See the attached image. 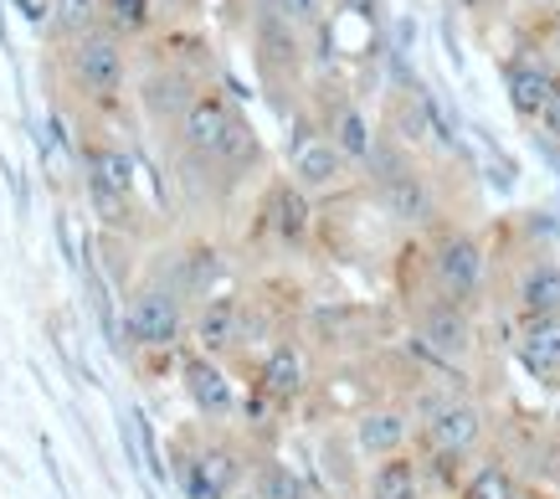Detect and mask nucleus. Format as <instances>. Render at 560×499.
<instances>
[{"mask_svg":"<svg viewBox=\"0 0 560 499\" xmlns=\"http://www.w3.org/2000/svg\"><path fill=\"white\" fill-rule=\"evenodd\" d=\"M171 144L190 181H206V186L221 190L237 186L242 175L257 171V160H262V144H257L247 114L221 88H206L190 104V114L171 129Z\"/></svg>","mask_w":560,"mask_h":499,"instance_id":"obj_1","label":"nucleus"},{"mask_svg":"<svg viewBox=\"0 0 560 499\" xmlns=\"http://www.w3.org/2000/svg\"><path fill=\"white\" fill-rule=\"evenodd\" d=\"M422 274H427L422 293H438V299L478 310L483 293L493 289V253L474 227L442 222L422 237Z\"/></svg>","mask_w":560,"mask_h":499,"instance_id":"obj_2","label":"nucleus"},{"mask_svg":"<svg viewBox=\"0 0 560 499\" xmlns=\"http://www.w3.org/2000/svg\"><path fill=\"white\" fill-rule=\"evenodd\" d=\"M489 407L468 392H453L442 402L432 417H422V428H417V448H422V474H442V479H458L468 474L474 459H483V448H489Z\"/></svg>","mask_w":560,"mask_h":499,"instance_id":"obj_3","label":"nucleus"},{"mask_svg":"<svg viewBox=\"0 0 560 499\" xmlns=\"http://www.w3.org/2000/svg\"><path fill=\"white\" fill-rule=\"evenodd\" d=\"M124 340L139 356H175L190 340V304L160 274H144L124 304Z\"/></svg>","mask_w":560,"mask_h":499,"instance_id":"obj_4","label":"nucleus"},{"mask_svg":"<svg viewBox=\"0 0 560 499\" xmlns=\"http://www.w3.org/2000/svg\"><path fill=\"white\" fill-rule=\"evenodd\" d=\"M57 72L83 104H114L129 88V42L114 36L108 26L72 36L57 47Z\"/></svg>","mask_w":560,"mask_h":499,"instance_id":"obj_5","label":"nucleus"},{"mask_svg":"<svg viewBox=\"0 0 560 499\" xmlns=\"http://www.w3.org/2000/svg\"><path fill=\"white\" fill-rule=\"evenodd\" d=\"M411 350L427 365L463 371L478 356V314L468 304L438 299V293H417L411 299Z\"/></svg>","mask_w":560,"mask_h":499,"instance_id":"obj_6","label":"nucleus"},{"mask_svg":"<svg viewBox=\"0 0 560 499\" xmlns=\"http://www.w3.org/2000/svg\"><path fill=\"white\" fill-rule=\"evenodd\" d=\"M355 175H360V165L345 155L314 119H304L289 135V181L304 190V196H314V201H319V196H340Z\"/></svg>","mask_w":560,"mask_h":499,"instance_id":"obj_7","label":"nucleus"},{"mask_svg":"<svg viewBox=\"0 0 560 499\" xmlns=\"http://www.w3.org/2000/svg\"><path fill=\"white\" fill-rule=\"evenodd\" d=\"M371 196H375V207H381V217H390V222L407 227V232H422V237L432 232V227H442V217H447L438 175L427 171L422 160L407 165V171L386 175V181H375Z\"/></svg>","mask_w":560,"mask_h":499,"instance_id":"obj_8","label":"nucleus"},{"mask_svg":"<svg viewBox=\"0 0 560 499\" xmlns=\"http://www.w3.org/2000/svg\"><path fill=\"white\" fill-rule=\"evenodd\" d=\"M253 62H257V72H262V83H268L272 93L299 88L304 83V68H308V36L299 32V26H289L283 16H272L268 5H257Z\"/></svg>","mask_w":560,"mask_h":499,"instance_id":"obj_9","label":"nucleus"},{"mask_svg":"<svg viewBox=\"0 0 560 499\" xmlns=\"http://www.w3.org/2000/svg\"><path fill=\"white\" fill-rule=\"evenodd\" d=\"M504 299H510V310H514V325L560 314V258H556V247H529L525 258H514L510 278H504Z\"/></svg>","mask_w":560,"mask_h":499,"instance_id":"obj_10","label":"nucleus"},{"mask_svg":"<svg viewBox=\"0 0 560 499\" xmlns=\"http://www.w3.org/2000/svg\"><path fill=\"white\" fill-rule=\"evenodd\" d=\"M206 93L201 72H190L180 57L171 62H154L144 78H139V108H144V119L160 129V135H171L175 124L190 114V104Z\"/></svg>","mask_w":560,"mask_h":499,"instance_id":"obj_11","label":"nucleus"},{"mask_svg":"<svg viewBox=\"0 0 560 499\" xmlns=\"http://www.w3.org/2000/svg\"><path fill=\"white\" fill-rule=\"evenodd\" d=\"M257 232L283 253H304L314 242V196H304L289 175H278L257 201Z\"/></svg>","mask_w":560,"mask_h":499,"instance_id":"obj_12","label":"nucleus"},{"mask_svg":"<svg viewBox=\"0 0 560 499\" xmlns=\"http://www.w3.org/2000/svg\"><path fill=\"white\" fill-rule=\"evenodd\" d=\"M247 345V299L242 293H211L206 304L190 310V350L196 356H211V361H226Z\"/></svg>","mask_w":560,"mask_h":499,"instance_id":"obj_13","label":"nucleus"},{"mask_svg":"<svg viewBox=\"0 0 560 499\" xmlns=\"http://www.w3.org/2000/svg\"><path fill=\"white\" fill-rule=\"evenodd\" d=\"M350 443L365 464H386V459H401L417 443V417L401 402H375L365 413H355L350 422Z\"/></svg>","mask_w":560,"mask_h":499,"instance_id":"obj_14","label":"nucleus"},{"mask_svg":"<svg viewBox=\"0 0 560 499\" xmlns=\"http://www.w3.org/2000/svg\"><path fill=\"white\" fill-rule=\"evenodd\" d=\"M180 381H186V396H190V407L201 413V422H211V428L237 422L242 396H237V381L226 376V365L221 361L190 350V356H180Z\"/></svg>","mask_w":560,"mask_h":499,"instance_id":"obj_15","label":"nucleus"},{"mask_svg":"<svg viewBox=\"0 0 560 499\" xmlns=\"http://www.w3.org/2000/svg\"><path fill=\"white\" fill-rule=\"evenodd\" d=\"M154 274L165 278L180 299H186L190 310L196 304H206L211 293H221V278H226V263H221V247H211V242H180L175 253H165V263L154 268Z\"/></svg>","mask_w":560,"mask_h":499,"instance_id":"obj_16","label":"nucleus"},{"mask_svg":"<svg viewBox=\"0 0 560 499\" xmlns=\"http://www.w3.org/2000/svg\"><path fill=\"white\" fill-rule=\"evenodd\" d=\"M83 155H88V190H93V201H98L108 217L129 207V201H135V186H139L129 150L114 144V139H93V144L83 139Z\"/></svg>","mask_w":560,"mask_h":499,"instance_id":"obj_17","label":"nucleus"},{"mask_svg":"<svg viewBox=\"0 0 560 499\" xmlns=\"http://www.w3.org/2000/svg\"><path fill=\"white\" fill-rule=\"evenodd\" d=\"M556 88H560V68L550 57L520 53L504 62V98H510V108L525 124H540V114H545V104H550Z\"/></svg>","mask_w":560,"mask_h":499,"instance_id":"obj_18","label":"nucleus"},{"mask_svg":"<svg viewBox=\"0 0 560 499\" xmlns=\"http://www.w3.org/2000/svg\"><path fill=\"white\" fill-rule=\"evenodd\" d=\"M329 93H335V98H324L319 114H314V124H319L324 135L335 139L345 155H350L360 171H365V160H371V150H375V139H381V129H375L371 114H365V108H360L355 98L345 93V88H329Z\"/></svg>","mask_w":560,"mask_h":499,"instance_id":"obj_19","label":"nucleus"},{"mask_svg":"<svg viewBox=\"0 0 560 499\" xmlns=\"http://www.w3.org/2000/svg\"><path fill=\"white\" fill-rule=\"evenodd\" d=\"M257 396H268L272 407H293L308 396V356L304 345L272 340L268 356L257 361Z\"/></svg>","mask_w":560,"mask_h":499,"instance_id":"obj_20","label":"nucleus"},{"mask_svg":"<svg viewBox=\"0 0 560 499\" xmlns=\"http://www.w3.org/2000/svg\"><path fill=\"white\" fill-rule=\"evenodd\" d=\"M514 361L525 365L540 386H556L560 392V314L514 325Z\"/></svg>","mask_w":560,"mask_h":499,"instance_id":"obj_21","label":"nucleus"},{"mask_svg":"<svg viewBox=\"0 0 560 499\" xmlns=\"http://www.w3.org/2000/svg\"><path fill=\"white\" fill-rule=\"evenodd\" d=\"M365 499H427V474L417 453H401V459H386V464L365 468Z\"/></svg>","mask_w":560,"mask_h":499,"instance_id":"obj_22","label":"nucleus"},{"mask_svg":"<svg viewBox=\"0 0 560 499\" xmlns=\"http://www.w3.org/2000/svg\"><path fill=\"white\" fill-rule=\"evenodd\" d=\"M458 499H525V484L510 459H478L458 484Z\"/></svg>","mask_w":560,"mask_h":499,"instance_id":"obj_23","label":"nucleus"},{"mask_svg":"<svg viewBox=\"0 0 560 499\" xmlns=\"http://www.w3.org/2000/svg\"><path fill=\"white\" fill-rule=\"evenodd\" d=\"M247 489H253L257 499H308L304 479H299L289 464H278V459H262V464H253V479H247Z\"/></svg>","mask_w":560,"mask_h":499,"instance_id":"obj_24","label":"nucleus"},{"mask_svg":"<svg viewBox=\"0 0 560 499\" xmlns=\"http://www.w3.org/2000/svg\"><path fill=\"white\" fill-rule=\"evenodd\" d=\"M103 26L124 42H135L154 26V0H103Z\"/></svg>","mask_w":560,"mask_h":499,"instance_id":"obj_25","label":"nucleus"},{"mask_svg":"<svg viewBox=\"0 0 560 499\" xmlns=\"http://www.w3.org/2000/svg\"><path fill=\"white\" fill-rule=\"evenodd\" d=\"M47 5H51V21H57V36H62V42L103 26V0H47Z\"/></svg>","mask_w":560,"mask_h":499,"instance_id":"obj_26","label":"nucleus"},{"mask_svg":"<svg viewBox=\"0 0 560 499\" xmlns=\"http://www.w3.org/2000/svg\"><path fill=\"white\" fill-rule=\"evenodd\" d=\"M272 16H283L289 26H299L304 36L324 32V21H329V0H262Z\"/></svg>","mask_w":560,"mask_h":499,"instance_id":"obj_27","label":"nucleus"},{"mask_svg":"<svg viewBox=\"0 0 560 499\" xmlns=\"http://www.w3.org/2000/svg\"><path fill=\"white\" fill-rule=\"evenodd\" d=\"M535 129H540L545 144H560V88L550 93V104H545V114H540V124H535Z\"/></svg>","mask_w":560,"mask_h":499,"instance_id":"obj_28","label":"nucleus"},{"mask_svg":"<svg viewBox=\"0 0 560 499\" xmlns=\"http://www.w3.org/2000/svg\"><path fill=\"white\" fill-rule=\"evenodd\" d=\"M458 5H468V11H493L499 0H458Z\"/></svg>","mask_w":560,"mask_h":499,"instance_id":"obj_29","label":"nucleus"},{"mask_svg":"<svg viewBox=\"0 0 560 499\" xmlns=\"http://www.w3.org/2000/svg\"><path fill=\"white\" fill-rule=\"evenodd\" d=\"M529 5H540V11H556L560 0H529Z\"/></svg>","mask_w":560,"mask_h":499,"instance_id":"obj_30","label":"nucleus"},{"mask_svg":"<svg viewBox=\"0 0 560 499\" xmlns=\"http://www.w3.org/2000/svg\"><path fill=\"white\" fill-rule=\"evenodd\" d=\"M237 499H257V495H253V489H242V495H237Z\"/></svg>","mask_w":560,"mask_h":499,"instance_id":"obj_31","label":"nucleus"}]
</instances>
